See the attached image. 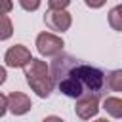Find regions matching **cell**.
Returning <instances> with one entry per match:
<instances>
[{"instance_id":"obj_12","label":"cell","mask_w":122,"mask_h":122,"mask_svg":"<svg viewBox=\"0 0 122 122\" xmlns=\"http://www.w3.org/2000/svg\"><path fill=\"white\" fill-rule=\"evenodd\" d=\"M40 2L42 0H19V6L25 10V11H36L40 8Z\"/></svg>"},{"instance_id":"obj_5","label":"cell","mask_w":122,"mask_h":122,"mask_svg":"<svg viewBox=\"0 0 122 122\" xmlns=\"http://www.w3.org/2000/svg\"><path fill=\"white\" fill-rule=\"evenodd\" d=\"M74 111H76L78 118L90 120L92 116H95L99 112V95H95V93H84V95H80L76 99Z\"/></svg>"},{"instance_id":"obj_15","label":"cell","mask_w":122,"mask_h":122,"mask_svg":"<svg viewBox=\"0 0 122 122\" xmlns=\"http://www.w3.org/2000/svg\"><path fill=\"white\" fill-rule=\"evenodd\" d=\"M84 2H86L88 8H93V10H97V8H101V6L107 4V0H84Z\"/></svg>"},{"instance_id":"obj_11","label":"cell","mask_w":122,"mask_h":122,"mask_svg":"<svg viewBox=\"0 0 122 122\" xmlns=\"http://www.w3.org/2000/svg\"><path fill=\"white\" fill-rule=\"evenodd\" d=\"M13 34V25L8 15H0V40H8Z\"/></svg>"},{"instance_id":"obj_19","label":"cell","mask_w":122,"mask_h":122,"mask_svg":"<svg viewBox=\"0 0 122 122\" xmlns=\"http://www.w3.org/2000/svg\"><path fill=\"white\" fill-rule=\"evenodd\" d=\"M95 122H109V120H107V118H97Z\"/></svg>"},{"instance_id":"obj_6","label":"cell","mask_w":122,"mask_h":122,"mask_svg":"<svg viewBox=\"0 0 122 122\" xmlns=\"http://www.w3.org/2000/svg\"><path fill=\"white\" fill-rule=\"evenodd\" d=\"M30 59H32L30 51H29L25 46H21V44L11 46V48L6 51V55H4L6 65H8V67H11V69H23Z\"/></svg>"},{"instance_id":"obj_1","label":"cell","mask_w":122,"mask_h":122,"mask_svg":"<svg viewBox=\"0 0 122 122\" xmlns=\"http://www.w3.org/2000/svg\"><path fill=\"white\" fill-rule=\"evenodd\" d=\"M80 59L69 55V53H59L50 65V76L51 82L57 86V90L71 97L78 99L80 95L86 93L82 82H80Z\"/></svg>"},{"instance_id":"obj_2","label":"cell","mask_w":122,"mask_h":122,"mask_svg":"<svg viewBox=\"0 0 122 122\" xmlns=\"http://www.w3.org/2000/svg\"><path fill=\"white\" fill-rule=\"evenodd\" d=\"M23 71H25V78H27V84L30 86V90L42 99L50 97V93L53 90V82H51L50 67L46 65V61L32 57L23 67Z\"/></svg>"},{"instance_id":"obj_4","label":"cell","mask_w":122,"mask_h":122,"mask_svg":"<svg viewBox=\"0 0 122 122\" xmlns=\"http://www.w3.org/2000/svg\"><path fill=\"white\" fill-rule=\"evenodd\" d=\"M44 23L50 30L65 32V30H69V27L72 23V17L67 10H48L46 15H44Z\"/></svg>"},{"instance_id":"obj_10","label":"cell","mask_w":122,"mask_h":122,"mask_svg":"<svg viewBox=\"0 0 122 122\" xmlns=\"http://www.w3.org/2000/svg\"><path fill=\"white\" fill-rule=\"evenodd\" d=\"M109 25L118 32L122 30V6H114L109 11Z\"/></svg>"},{"instance_id":"obj_3","label":"cell","mask_w":122,"mask_h":122,"mask_svg":"<svg viewBox=\"0 0 122 122\" xmlns=\"http://www.w3.org/2000/svg\"><path fill=\"white\" fill-rule=\"evenodd\" d=\"M63 46H65L63 38L57 36V34H53V32H46L44 30V32H40L36 36V50L44 57H55V55H59L63 51Z\"/></svg>"},{"instance_id":"obj_7","label":"cell","mask_w":122,"mask_h":122,"mask_svg":"<svg viewBox=\"0 0 122 122\" xmlns=\"http://www.w3.org/2000/svg\"><path fill=\"white\" fill-rule=\"evenodd\" d=\"M8 111L15 116H21V114H27L30 109H32V103H30V97L23 92H11L8 97Z\"/></svg>"},{"instance_id":"obj_8","label":"cell","mask_w":122,"mask_h":122,"mask_svg":"<svg viewBox=\"0 0 122 122\" xmlns=\"http://www.w3.org/2000/svg\"><path fill=\"white\" fill-rule=\"evenodd\" d=\"M103 109L112 118H122V99L120 97H105L103 99Z\"/></svg>"},{"instance_id":"obj_13","label":"cell","mask_w":122,"mask_h":122,"mask_svg":"<svg viewBox=\"0 0 122 122\" xmlns=\"http://www.w3.org/2000/svg\"><path fill=\"white\" fill-rule=\"evenodd\" d=\"M71 4V0H48L50 10H65Z\"/></svg>"},{"instance_id":"obj_16","label":"cell","mask_w":122,"mask_h":122,"mask_svg":"<svg viewBox=\"0 0 122 122\" xmlns=\"http://www.w3.org/2000/svg\"><path fill=\"white\" fill-rule=\"evenodd\" d=\"M6 111H8V99L4 93H0V118L6 114Z\"/></svg>"},{"instance_id":"obj_17","label":"cell","mask_w":122,"mask_h":122,"mask_svg":"<svg viewBox=\"0 0 122 122\" xmlns=\"http://www.w3.org/2000/svg\"><path fill=\"white\" fill-rule=\"evenodd\" d=\"M42 122H65L63 118H59V116H55V114H51V116H46Z\"/></svg>"},{"instance_id":"obj_14","label":"cell","mask_w":122,"mask_h":122,"mask_svg":"<svg viewBox=\"0 0 122 122\" xmlns=\"http://www.w3.org/2000/svg\"><path fill=\"white\" fill-rule=\"evenodd\" d=\"M11 8H13V2H11V0H0V15L10 13Z\"/></svg>"},{"instance_id":"obj_18","label":"cell","mask_w":122,"mask_h":122,"mask_svg":"<svg viewBox=\"0 0 122 122\" xmlns=\"http://www.w3.org/2000/svg\"><path fill=\"white\" fill-rule=\"evenodd\" d=\"M6 76H8V74H6V69H4L2 65H0V86H2L4 82H6Z\"/></svg>"},{"instance_id":"obj_9","label":"cell","mask_w":122,"mask_h":122,"mask_svg":"<svg viewBox=\"0 0 122 122\" xmlns=\"http://www.w3.org/2000/svg\"><path fill=\"white\" fill-rule=\"evenodd\" d=\"M105 86L111 92H122V71H111L109 74H105Z\"/></svg>"}]
</instances>
